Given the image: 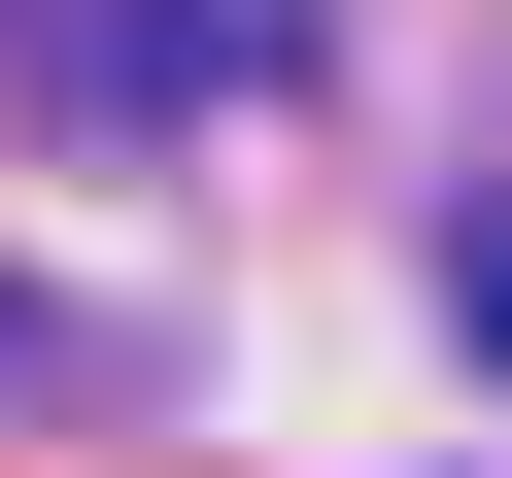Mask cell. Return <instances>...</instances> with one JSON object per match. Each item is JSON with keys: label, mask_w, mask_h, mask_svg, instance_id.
<instances>
[{"label": "cell", "mask_w": 512, "mask_h": 478, "mask_svg": "<svg viewBox=\"0 0 512 478\" xmlns=\"http://www.w3.org/2000/svg\"><path fill=\"white\" fill-rule=\"evenodd\" d=\"M444 342H478V376H512V205H444Z\"/></svg>", "instance_id": "cell-2"}, {"label": "cell", "mask_w": 512, "mask_h": 478, "mask_svg": "<svg viewBox=\"0 0 512 478\" xmlns=\"http://www.w3.org/2000/svg\"><path fill=\"white\" fill-rule=\"evenodd\" d=\"M35 69H69V137L205 171V103H308V0H35Z\"/></svg>", "instance_id": "cell-1"}, {"label": "cell", "mask_w": 512, "mask_h": 478, "mask_svg": "<svg viewBox=\"0 0 512 478\" xmlns=\"http://www.w3.org/2000/svg\"><path fill=\"white\" fill-rule=\"evenodd\" d=\"M0 410H69V308H0Z\"/></svg>", "instance_id": "cell-3"}]
</instances>
